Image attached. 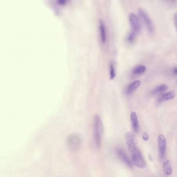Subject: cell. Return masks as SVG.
<instances>
[{
    "label": "cell",
    "instance_id": "obj_6",
    "mask_svg": "<svg viewBox=\"0 0 177 177\" xmlns=\"http://www.w3.org/2000/svg\"><path fill=\"white\" fill-rule=\"evenodd\" d=\"M158 144L159 158L161 159H163L165 158L167 148V143L164 134H159L158 137Z\"/></svg>",
    "mask_w": 177,
    "mask_h": 177
},
{
    "label": "cell",
    "instance_id": "obj_16",
    "mask_svg": "<svg viewBox=\"0 0 177 177\" xmlns=\"http://www.w3.org/2000/svg\"><path fill=\"white\" fill-rule=\"evenodd\" d=\"M138 34L135 32L133 31H131L130 32L128 33L126 37L127 42L129 44H132L134 43L136 40L137 37L138 35Z\"/></svg>",
    "mask_w": 177,
    "mask_h": 177
},
{
    "label": "cell",
    "instance_id": "obj_20",
    "mask_svg": "<svg viewBox=\"0 0 177 177\" xmlns=\"http://www.w3.org/2000/svg\"><path fill=\"white\" fill-rule=\"evenodd\" d=\"M173 74L177 76V66L173 68Z\"/></svg>",
    "mask_w": 177,
    "mask_h": 177
},
{
    "label": "cell",
    "instance_id": "obj_10",
    "mask_svg": "<svg viewBox=\"0 0 177 177\" xmlns=\"http://www.w3.org/2000/svg\"><path fill=\"white\" fill-rule=\"evenodd\" d=\"M130 120L131 123L132 128L133 130L136 133H138L139 129V125L138 118L135 112H132L130 115Z\"/></svg>",
    "mask_w": 177,
    "mask_h": 177
},
{
    "label": "cell",
    "instance_id": "obj_9",
    "mask_svg": "<svg viewBox=\"0 0 177 177\" xmlns=\"http://www.w3.org/2000/svg\"><path fill=\"white\" fill-rule=\"evenodd\" d=\"M99 29L100 33V39L102 43H105L106 38V25L104 21L100 19L99 21Z\"/></svg>",
    "mask_w": 177,
    "mask_h": 177
},
{
    "label": "cell",
    "instance_id": "obj_19",
    "mask_svg": "<svg viewBox=\"0 0 177 177\" xmlns=\"http://www.w3.org/2000/svg\"><path fill=\"white\" fill-rule=\"evenodd\" d=\"M142 137L143 140L148 141L149 140V135L146 131H144L143 132Z\"/></svg>",
    "mask_w": 177,
    "mask_h": 177
},
{
    "label": "cell",
    "instance_id": "obj_18",
    "mask_svg": "<svg viewBox=\"0 0 177 177\" xmlns=\"http://www.w3.org/2000/svg\"><path fill=\"white\" fill-rule=\"evenodd\" d=\"M173 23L175 26L176 30L177 33V12L173 15Z\"/></svg>",
    "mask_w": 177,
    "mask_h": 177
},
{
    "label": "cell",
    "instance_id": "obj_21",
    "mask_svg": "<svg viewBox=\"0 0 177 177\" xmlns=\"http://www.w3.org/2000/svg\"><path fill=\"white\" fill-rule=\"evenodd\" d=\"M57 2H58V3H59V4H63L65 3L66 1H65V0H59V1H58Z\"/></svg>",
    "mask_w": 177,
    "mask_h": 177
},
{
    "label": "cell",
    "instance_id": "obj_15",
    "mask_svg": "<svg viewBox=\"0 0 177 177\" xmlns=\"http://www.w3.org/2000/svg\"><path fill=\"white\" fill-rule=\"evenodd\" d=\"M147 70V68L144 65H137L132 70V73L134 76H138L144 73Z\"/></svg>",
    "mask_w": 177,
    "mask_h": 177
},
{
    "label": "cell",
    "instance_id": "obj_4",
    "mask_svg": "<svg viewBox=\"0 0 177 177\" xmlns=\"http://www.w3.org/2000/svg\"><path fill=\"white\" fill-rule=\"evenodd\" d=\"M138 14L141 20L145 23V26L147 27V30L149 33H153L154 31V27L152 21L150 18L149 15L147 14V12H145L144 10L142 8H139L138 10Z\"/></svg>",
    "mask_w": 177,
    "mask_h": 177
},
{
    "label": "cell",
    "instance_id": "obj_17",
    "mask_svg": "<svg viewBox=\"0 0 177 177\" xmlns=\"http://www.w3.org/2000/svg\"><path fill=\"white\" fill-rule=\"evenodd\" d=\"M116 76L115 67L113 62H111L110 64V78L111 79H114Z\"/></svg>",
    "mask_w": 177,
    "mask_h": 177
},
{
    "label": "cell",
    "instance_id": "obj_12",
    "mask_svg": "<svg viewBox=\"0 0 177 177\" xmlns=\"http://www.w3.org/2000/svg\"><path fill=\"white\" fill-rule=\"evenodd\" d=\"M125 139L126 141L127 147L133 145H137V140L134 134L131 132H127L125 135Z\"/></svg>",
    "mask_w": 177,
    "mask_h": 177
},
{
    "label": "cell",
    "instance_id": "obj_5",
    "mask_svg": "<svg viewBox=\"0 0 177 177\" xmlns=\"http://www.w3.org/2000/svg\"><path fill=\"white\" fill-rule=\"evenodd\" d=\"M129 21L131 26V30L138 35L141 30V25L138 17L134 13L131 12L129 15Z\"/></svg>",
    "mask_w": 177,
    "mask_h": 177
},
{
    "label": "cell",
    "instance_id": "obj_13",
    "mask_svg": "<svg viewBox=\"0 0 177 177\" xmlns=\"http://www.w3.org/2000/svg\"><path fill=\"white\" fill-rule=\"evenodd\" d=\"M168 89V86L166 84H163L159 85L157 86L156 87H155L153 90L150 92V94L152 96L159 95L162 94L164 92L167 90Z\"/></svg>",
    "mask_w": 177,
    "mask_h": 177
},
{
    "label": "cell",
    "instance_id": "obj_7",
    "mask_svg": "<svg viewBox=\"0 0 177 177\" xmlns=\"http://www.w3.org/2000/svg\"><path fill=\"white\" fill-rule=\"evenodd\" d=\"M116 154L118 157V158L120 159L121 161H122L123 163H124L125 165L127 166L128 167L132 168L133 167V164L132 162L130 161L129 159L127 156L126 153L125 151L121 149L120 148H117L115 150Z\"/></svg>",
    "mask_w": 177,
    "mask_h": 177
},
{
    "label": "cell",
    "instance_id": "obj_14",
    "mask_svg": "<svg viewBox=\"0 0 177 177\" xmlns=\"http://www.w3.org/2000/svg\"><path fill=\"white\" fill-rule=\"evenodd\" d=\"M163 169L164 173L167 176L171 175L173 173V168L169 161H165L163 165Z\"/></svg>",
    "mask_w": 177,
    "mask_h": 177
},
{
    "label": "cell",
    "instance_id": "obj_2",
    "mask_svg": "<svg viewBox=\"0 0 177 177\" xmlns=\"http://www.w3.org/2000/svg\"><path fill=\"white\" fill-rule=\"evenodd\" d=\"M128 149L130 153L133 165H135L137 167L141 169L145 168L146 166L145 161L137 145L128 147Z\"/></svg>",
    "mask_w": 177,
    "mask_h": 177
},
{
    "label": "cell",
    "instance_id": "obj_3",
    "mask_svg": "<svg viewBox=\"0 0 177 177\" xmlns=\"http://www.w3.org/2000/svg\"><path fill=\"white\" fill-rule=\"evenodd\" d=\"M83 140L81 134L72 132L66 138V145L68 149L72 152H77L81 148Z\"/></svg>",
    "mask_w": 177,
    "mask_h": 177
},
{
    "label": "cell",
    "instance_id": "obj_11",
    "mask_svg": "<svg viewBox=\"0 0 177 177\" xmlns=\"http://www.w3.org/2000/svg\"><path fill=\"white\" fill-rule=\"evenodd\" d=\"M175 92H173V91L167 92L165 94L162 95L161 97H159L158 98L157 102L159 103H161V102H163L167 101L168 100L173 99L175 97Z\"/></svg>",
    "mask_w": 177,
    "mask_h": 177
},
{
    "label": "cell",
    "instance_id": "obj_1",
    "mask_svg": "<svg viewBox=\"0 0 177 177\" xmlns=\"http://www.w3.org/2000/svg\"><path fill=\"white\" fill-rule=\"evenodd\" d=\"M93 140L95 147L99 149L101 146L102 138L104 134V127L101 119L97 114L93 118Z\"/></svg>",
    "mask_w": 177,
    "mask_h": 177
},
{
    "label": "cell",
    "instance_id": "obj_8",
    "mask_svg": "<svg viewBox=\"0 0 177 177\" xmlns=\"http://www.w3.org/2000/svg\"><path fill=\"white\" fill-rule=\"evenodd\" d=\"M140 84L141 81L139 80H136L131 82L127 87L126 90H125L126 95L127 96L132 95L134 92L139 87V86L140 85Z\"/></svg>",
    "mask_w": 177,
    "mask_h": 177
}]
</instances>
